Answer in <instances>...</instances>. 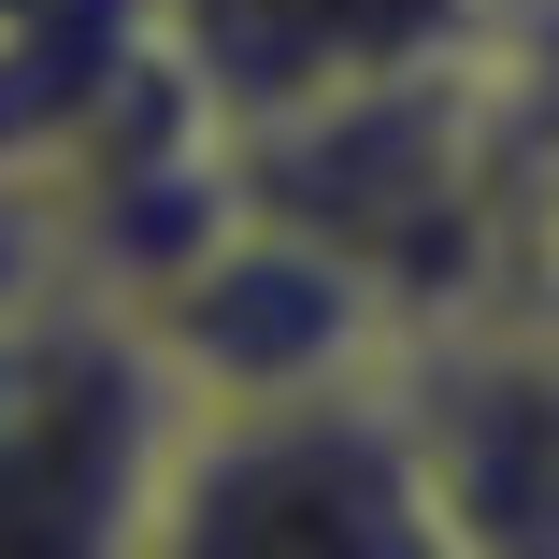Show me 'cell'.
<instances>
[{"instance_id":"obj_1","label":"cell","mask_w":559,"mask_h":559,"mask_svg":"<svg viewBox=\"0 0 559 559\" xmlns=\"http://www.w3.org/2000/svg\"><path fill=\"white\" fill-rule=\"evenodd\" d=\"M144 559H460L402 345L330 373H245V388L173 373Z\"/></svg>"},{"instance_id":"obj_4","label":"cell","mask_w":559,"mask_h":559,"mask_svg":"<svg viewBox=\"0 0 559 559\" xmlns=\"http://www.w3.org/2000/svg\"><path fill=\"white\" fill-rule=\"evenodd\" d=\"M416 430H430V488L460 559H559V330L460 316V330H402Z\"/></svg>"},{"instance_id":"obj_2","label":"cell","mask_w":559,"mask_h":559,"mask_svg":"<svg viewBox=\"0 0 559 559\" xmlns=\"http://www.w3.org/2000/svg\"><path fill=\"white\" fill-rule=\"evenodd\" d=\"M173 359L72 245L0 301V559H144Z\"/></svg>"},{"instance_id":"obj_3","label":"cell","mask_w":559,"mask_h":559,"mask_svg":"<svg viewBox=\"0 0 559 559\" xmlns=\"http://www.w3.org/2000/svg\"><path fill=\"white\" fill-rule=\"evenodd\" d=\"M187 100L230 144L259 130H301L330 100H373V86H416L444 58H474L502 29V0H144Z\"/></svg>"}]
</instances>
